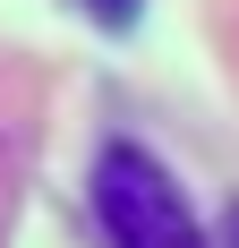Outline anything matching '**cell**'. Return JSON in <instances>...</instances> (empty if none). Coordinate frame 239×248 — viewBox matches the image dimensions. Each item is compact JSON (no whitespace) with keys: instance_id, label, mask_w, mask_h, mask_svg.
Returning a JSON list of instances; mask_svg holds the SVG:
<instances>
[{"instance_id":"obj_1","label":"cell","mask_w":239,"mask_h":248,"mask_svg":"<svg viewBox=\"0 0 239 248\" xmlns=\"http://www.w3.org/2000/svg\"><path fill=\"white\" fill-rule=\"evenodd\" d=\"M86 188H94V231H103V248H214L205 223L188 214V197H179V180H171L137 137H103Z\"/></svg>"},{"instance_id":"obj_2","label":"cell","mask_w":239,"mask_h":248,"mask_svg":"<svg viewBox=\"0 0 239 248\" xmlns=\"http://www.w3.org/2000/svg\"><path fill=\"white\" fill-rule=\"evenodd\" d=\"M222 248H239V205H231V223H222Z\"/></svg>"}]
</instances>
